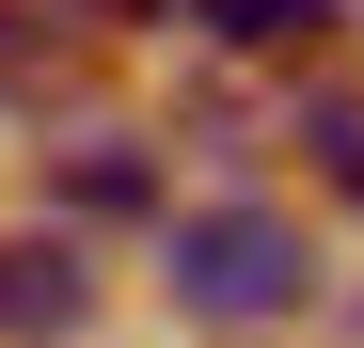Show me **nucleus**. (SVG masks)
Masks as SVG:
<instances>
[{"label": "nucleus", "mask_w": 364, "mask_h": 348, "mask_svg": "<svg viewBox=\"0 0 364 348\" xmlns=\"http://www.w3.org/2000/svg\"><path fill=\"white\" fill-rule=\"evenodd\" d=\"M301 285H317V254H301L285 206H206V222H174V301H191V317L269 332V317H301Z\"/></svg>", "instance_id": "1"}, {"label": "nucleus", "mask_w": 364, "mask_h": 348, "mask_svg": "<svg viewBox=\"0 0 364 348\" xmlns=\"http://www.w3.org/2000/svg\"><path fill=\"white\" fill-rule=\"evenodd\" d=\"M95 317V254L80 238H0V348H64Z\"/></svg>", "instance_id": "2"}, {"label": "nucleus", "mask_w": 364, "mask_h": 348, "mask_svg": "<svg viewBox=\"0 0 364 348\" xmlns=\"http://www.w3.org/2000/svg\"><path fill=\"white\" fill-rule=\"evenodd\" d=\"M48 190H64L80 222H127V206L159 190V158H143L127 127H64V158H48Z\"/></svg>", "instance_id": "3"}, {"label": "nucleus", "mask_w": 364, "mask_h": 348, "mask_svg": "<svg viewBox=\"0 0 364 348\" xmlns=\"http://www.w3.org/2000/svg\"><path fill=\"white\" fill-rule=\"evenodd\" d=\"M174 16H206V48H333L348 0H174Z\"/></svg>", "instance_id": "4"}, {"label": "nucleus", "mask_w": 364, "mask_h": 348, "mask_svg": "<svg viewBox=\"0 0 364 348\" xmlns=\"http://www.w3.org/2000/svg\"><path fill=\"white\" fill-rule=\"evenodd\" d=\"M301 158H317V190L364 222V95H317V111H301Z\"/></svg>", "instance_id": "5"}, {"label": "nucleus", "mask_w": 364, "mask_h": 348, "mask_svg": "<svg viewBox=\"0 0 364 348\" xmlns=\"http://www.w3.org/2000/svg\"><path fill=\"white\" fill-rule=\"evenodd\" d=\"M48 80H80V16H64V32L0 16V95H48Z\"/></svg>", "instance_id": "6"}]
</instances>
